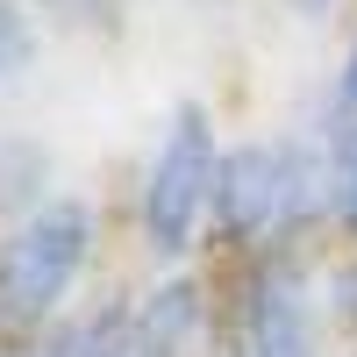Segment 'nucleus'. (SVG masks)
<instances>
[{
  "label": "nucleus",
  "instance_id": "f257e3e1",
  "mask_svg": "<svg viewBox=\"0 0 357 357\" xmlns=\"http://www.w3.org/2000/svg\"><path fill=\"white\" fill-rule=\"evenodd\" d=\"M350 136H321L314 122L243 136L222 151V186H215V243L229 264L272 257V250H314V236L336 222V178Z\"/></svg>",
  "mask_w": 357,
  "mask_h": 357
},
{
  "label": "nucleus",
  "instance_id": "f03ea898",
  "mask_svg": "<svg viewBox=\"0 0 357 357\" xmlns=\"http://www.w3.org/2000/svg\"><path fill=\"white\" fill-rule=\"evenodd\" d=\"M222 122L207 100H172L136 172V243L165 272L193 264L215 243V186H222Z\"/></svg>",
  "mask_w": 357,
  "mask_h": 357
},
{
  "label": "nucleus",
  "instance_id": "7ed1b4c3",
  "mask_svg": "<svg viewBox=\"0 0 357 357\" xmlns=\"http://www.w3.org/2000/svg\"><path fill=\"white\" fill-rule=\"evenodd\" d=\"M100 207L86 193H57L15 229H0V321L8 336H43L72 314V293L100 257Z\"/></svg>",
  "mask_w": 357,
  "mask_h": 357
},
{
  "label": "nucleus",
  "instance_id": "20e7f679",
  "mask_svg": "<svg viewBox=\"0 0 357 357\" xmlns=\"http://www.w3.org/2000/svg\"><path fill=\"white\" fill-rule=\"evenodd\" d=\"M229 329L243 357H329L321 314V243L229 264Z\"/></svg>",
  "mask_w": 357,
  "mask_h": 357
},
{
  "label": "nucleus",
  "instance_id": "39448f33",
  "mask_svg": "<svg viewBox=\"0 0 357 357\" xmlns=\"http://www.w3.org/2000/svg\"><path fill=\"white\" fill-rule=\"evenodd\" d=\"M136 329H143V357H215L229 329V301H215L207 272L178 264L136 293Z\"/></svg>",
  "mask_w": 357,
  "mask_h": 357
},
{
  "label": "nucleus",
  "instance_id": "423d86ee",
  "mask_svg": "<svg viewBox=\"0 0 357 357\" xmlns=\"http://www.w3.org/2000/svg\"><path fill=\"white\" fill-rule=\"evenodd\" d=\"M43 200H57V158L43 136L0 129V229H15L22 215H36Z\"/></svg>",
  "mask_w": 357,
  "mask_h": 357
},
{
  "label": "nucleus",
  "instance_id": "0eeeda50",
  "mask_svg": "<svg viewBox=\"0 0 357 357\" xmlns=\"http://www.w3.org/2000/svg\"><path fill=\"white\" fill-rule=\"evenodd\" d=\"M43 57V15L29 0H0V100H15Z\"/></svg>",
  "mask_w": 357,
  "mask_h": 357
},
{
  "label": "nucleus",
  "instance_id": "6e6552de",
  "mask_svg": "<svg viewBox=\"0 0 357 357\" xmlns=\"http://www.w3.org/2000/svg\"><path fill=\"white\" fill-rule=\"evenodd\" d=\"M29 8L43 15V29H65V36H100V43H114V36L129 29L136 0H29Z\"/></svg>",
  "mask_w": 357,
  "mask_h": 357
},
{
  "label": "nucleus",
  "instance_id": "1a4fd4ad",
  "mask_svg": "<svg viewBox=\"0 0 357 357\" xmlns=\"http://www.w3.org/2000/svg\"><path fill=\"white\" fill-rule=\"evenodd\" d=\"M321 314H329V329L357 350V243L321 250Z\"/></svg>",
  "mask_w": 357,
  "mask_h": 357
},
{
  "label": "nucleus",
  "instance_id": "9d476101",
  "mask_svg": "<svg viewBox=\"0 0 357 357\" xmlns=\"http://www.w3.org/2000/svg\"><path fill=\"white\" fill-rule=\"evenodd\" d=\"M15 357H86V350H79V321L65 314V321L43 329V336H15Z\"/></svg>",
  "mask_w": 357,
  "mask_h": 357
},
{
  "label": "nucleus",
  "instance_id": "9b49d317",
  "mask_svg": "<svg viewBox=\"0 0 357 357\" xmlns=\"http://www.w3.org/2000/svg\"><path fill=\"white\" fill-rule=\"evenodd\" d=\"M336 236H343V243H357V136H350L343 178H336Z\"/></svg>",
  "mask_w": 357,
  "mask_h": 357
},
{
  "label": "nucleus",
  "instance_id": "f8f14e48",
  "mask_svg": "<svg viewBox=\"0 0 357 357\" xmlns=\"http://www.w3.org/2000/svg\"><path fill=\"white\" fill-rule=\"evenodd\" d=\"M336 114L357 129V29H350V43H343V57H336Z\"/></svg>",
  "mask_w": 357,
  "mask_h": 357
},
{
  "label": "nucleus",
  "instance_id": "ddd939ff",
  "mask_svg": "<svg viewBox=\"0 0 357 357\" xmlns=\"http://www.w3.org/2000/svg\"><path fill=\"white\" fill-rule=\"evenodd\" d=\"M279 8H286L293 22H329V15L343 8V0H279Z\"/></svg>",
  "mask_w": 357,
  "mask_h": 357
},
{
  "label": "nucleus",
  "instance_id": "4468645a",
  "mask_svg": "<svg viewBox=\"0 0 357 357\" xmlns=\"http://www.w3.org/2000/svg\"><path fill=\"white\" fill-rule=\"evenodd\" d=\"M193 8H236V0H193Z\"/></svg>",
  "mask_w": 357,
  "mask_h": 357
},
{
  "label": "nucleus",
  "instance_id": "2eb2a0df",
  "mask_svg": "<svg viewBox=\"0 0 357 357\" xmlns=\"http://www.w3.org/2000/svg\"><path fill=\"white\" fill-rule=\"evenodd\" d=\"M8 343H15V336H8V321H0V350H8Z\"/></svg>",
  "mask_w": 357,
  "mask_h": 357
},
{
  "label": "nucleus",
  "instance_id": "dca6fc26",
  "mask_svg": "<svg viewBox=\"0 0 357 357\" xmlns=\"http://www.w3.org/2000/svg\"><path fill=\"white\" fill-rule=\"evenodd\" d=\"M0 357H15V343H8V350H0Z\"/></svg>",
  "mask_w": 357,
  "mask_h": 357
},
{
  "label": "nucleus",
  "instance_id": "f3484780",
  "mask_svg": "<svg viewBox=\"0 0 357 357\" xmlns=\"http://www.w3.org/2000/svg\"><path fill=\"white\" fill-rule=\"evenodd\" d=\"M350 357H357V350H350Z\"/></svg>",
  "mask_w": 357,
  "mask_h": 357
}]
</instances>
